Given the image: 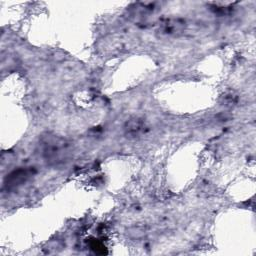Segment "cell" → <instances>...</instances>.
<instances>
[{"label": "cell", "instance_id": "1", "mask_svg": "<svg viewBox=\"0 0 256 256\" xmlns=\"http://www.w3.org/2000/svg\"><path fill=\"white\" fill-rule=\"evenodd\" d=\"M41 155L49 165H60L68 161L70 144L61 136L46 133L39 139Z\"/></svg>", "mask_w": 256, "mask_h": 256}, {"label": "cell", "instance_id": "2", "mask_svg": "<svg viewBox=\"0 0 256 256\" xmlns=\"http://www.w3.org/2000/svg\"><path fill=\"white\" fill-rule=\"evenodd\" d=\"M33 175V169L31 168H19L8 174L4 180V188L7 191L16 189L25 183Z\"/></svg>", "mask_w": 256, "mask_h": 256}, {"label": "cell", "instance_id": "3", "mask_svg": "<svg viewBox=\"0 0 256 256\" xmlns=\"http://www.w3.org/2000/svg\"><path fill=\"white\" fill-rule=\"evenodd\" d=\"M148 130V126L144 119L134 117L129 119L124 126V134L127 138L136 139L141 137Z\"/></svg>", "mask_w": 256, "mask_h": 256}, {"label": "cell", "instance_id": "4", "mask_svg": "<svg viewBox=\"0 0 256 256\" xmlns=\"http://www.w3.org/2000/svg\"><path fill=\"white\" fill-rule=\"evenodd\" d=\"M186 23L179 18L164 19L159 23V31L165 35H177L185 30Z\"/></svg>", "mask_w": 256, "mask_h": 256}]
</instances>
